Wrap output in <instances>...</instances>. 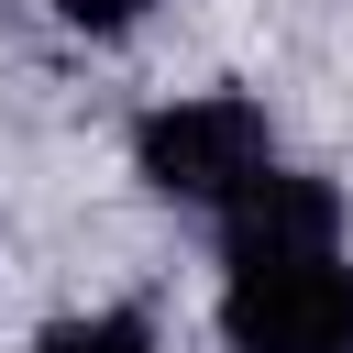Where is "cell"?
Returning a JSON list of instances; mask_svg holds the SVG:
<instances>
[{"instance_id": "6da1fadb", "label": "cell", "mask_w": 353, "mask_h": 353, "mask_svg": "<svg viewBox=\"0 0 353 353\" xmlns=\"http://www.w3.org/2000/svg\"><path fill=\"white\" fill-rule=\"evenodd\" d=\"M221 342L232 353H353V265H342V243L232 265Z\"/></svg>"}, {"instance_id": "7a4b0ae2", "label": "cell", "mask_w": 353, "mask_h": 353, "mask_svg": "<svg viewBox=\"0 0 353 353\" xmlns=\"http://www.w3.org/2000/svg\"><path fill=\"white\" fill-rule=\"evenodd\" d=\"M132 165H143V188L221 210L232 188H254V176L276 165V132H265V110H254L243 88H199V99L154 110V121L132 132Z\"/></svg>"}, {"instance_id": "3957f363", "label": "cell", "mask_w": 353, "mask_h": 353, "mask_svg": "<svg viewBox=\"0 0 353 353\" xmlns=\"http://www.w3.org/2000/svg\"><path fill=\"white\" fill-rule=\"evenodd\" d=\"M342 243V199L298 165H265L254 188L221 199V265H265V254H320Z\"/></svg>"}, {"instance_id": "277c9868", "label": "cell", "mask_w": 353, "mask_h": 353, "mask_svg": "<svg viewBox=\"0 0 353 353\" xmlns=\"http://www.w3.org/2000/svg\"><path fill=\"white\" fill-rule=\"evenodd\" d=\"M33 353H154V320L143 309H88V320H55Z\"/></svg>"}, {"instance_id": "5b68a950", "label": "cell", "mask_w": 353, "mask_h": 353, "mask_svg": "<svg viewBox=\"0 0 353 353\" xmlns=\"http://www.w3.org/2000/svg\"><path fill=\"white\" fill-rule=\"evenodd\" d=\"M55 11H66L77 33H121V22H143L154 0H55Z\"/></svg>"}]
</instances>
